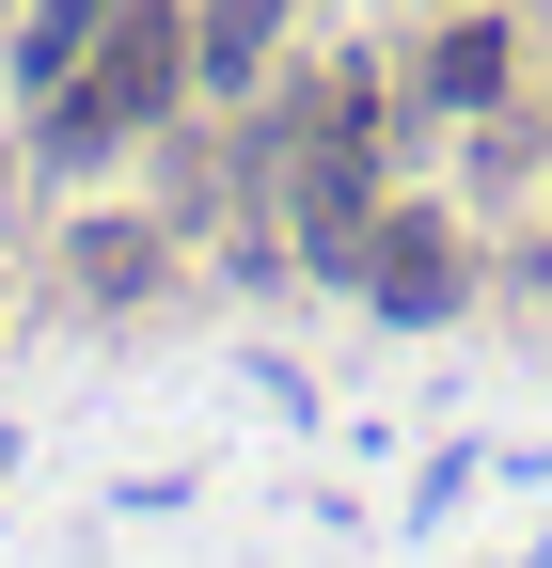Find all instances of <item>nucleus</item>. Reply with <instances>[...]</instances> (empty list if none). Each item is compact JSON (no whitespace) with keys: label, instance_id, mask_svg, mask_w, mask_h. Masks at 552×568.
<instances>
[{"label":"nucleus","instance_id":"f257e3e1","mask_svg":"<svg viewBox=\"0 0 552 568\" xmlns=\"http://www.w3.org/2000/svg\"><path fill=\"white\" fill-rule=\"evenodd\" d=\"M190 63H205V48H190V32L159 17V0H143V17H126L111 48H80V80H48V142H63V159L126 142V126H143V111H159V95L190 80Z\"/></svg>","mask_w":552,"mask_h":568},{"label":"nucleus","instance_id":"f03ea898","mask_svg":"<svg viewBox=\"0 0 552 568\" xmlns=\"http://www.w3.org/2000/svg\"><path fill=\"white\" fill-rule=\"evenodd\" d=\"M395 253H364V284H379V316H442L458 301V237L442 222H379Z\"/></svg>","mask_w":552,"mask_h":568},{"label":"nucleus","instance_id":"7ed1b4c3","mask_svg":"<svg viewBox=\"0 0 552 568\" xmlns=\"http://www.w3.org/2000/svg\"><path fill=\"white\" fill-rule=\"evenodd\" d=\"M190 48H205V80H222V95H237V80H253V63H268V48H285V0H205V32H190Z\"/></svg>","mask_w":552,"mask_h":568},{"label":"nucleus","instance_id":"20e7f679","mask_svg":"<svg viewBox=\"0 0 552 568\" xmlns=\"http://www.w3.org/2000/svg\"><path fill=\"white\" fill-rule=\"evenodd\" d=\"M80 284L95 301H143L159 284V222H80Z\"/></svg>","mask_w":552,"mask_h":568},{"label":"nucleus","instance_id":"39448f33","mask_svg":"<svg viewBox=\"0 0 552 568\" xmlns=\"http://www.w3.org/2000/svg\"><path fill=\"white\" fill-rule=\"evenodd\" d=\"M95 17H111V0H48V17L17 32V63H32V95H48V80H80V48H95Z\"/></svg>","mask_w":552,"mask_h":568},{"label":"nucleus","instance_id":"423d86ee","mask_svg":"<svg viewBox=\"0 0 552 568\" xmlns=\"http://www.w3.org/2000/svg\"><path fill=\"white\" fill-rule=\"evenodd\" d=\"M427 95H442V111H473V95H505V32H442V63H427Z\"/></svg>","mask_w":552,"mask_h":568}]
</instances>
